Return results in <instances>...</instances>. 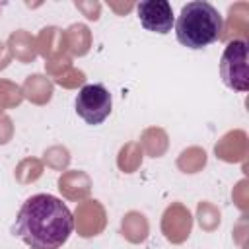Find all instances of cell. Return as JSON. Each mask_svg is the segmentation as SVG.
<instances>
[{
    "label": "cell",
    "mask_w": 249,
    "mask_h": 249,
    "mask_svg": "<svg viewBox=\"0 0 249 249\" xmlns=\"http://www.w3.org/2000/svg\"><path fill=\"white\" fill-rule=\"evenodd\" d=\"M12 58L19 60L21 64H29L37 58V45H35V37L25 31V29H16L10 33L8 41H6Z\"/></svg>",
    "instance_id": "obj_13"
},
{
    "label": "cell",
    "mask_w": 249,
    "mask_h": 249,
    "mask_svg": "<svg viewBox=\"0 0 249 249\" xmlns=\"http://www.w3.org/2000/svg\"><path fill=\"white\" fill-rule=\"evenodd\" d=\"M66 53L70 56H86L91 49V31L86 23H72L64 29Z\"/></svg>",
    "instance_id": "obj_15"
},
{
    "label": "cell",
    "mask_w": 249,
    "mask_h": 249,
    "mask_svg": "<svg viewBox=\"0 0 249 249\" xmlns=\"http://www.w3.org/2000/svg\"><path fill=\"white\" fill-rule=\"evenodd\" d=\"M10 62H12V53H10L8 45L0 41V72H2L4 68H8Z\"/></svg>",
    "instance_id": "obj_27"
},
{
    "label": "cell",
    "mask_w": 249,
    "mask_h": 249,
    "mask_svg": "<svg viewBox=\"0 0 249 249\" xmlns=\"http://www.w3.org/2000/svg\"><path fill=\"white\" fill-rule=\"evenodd\" d=\"M21 101H23L21 86H18L16 82L0 78V115L6 109H16Z\"/></svg>",
    "instance_id": "obj_21"
},
{
    "label": "cell",
    "mask_w": 249,
    "mask_h": 249,
    "mask_svg": "<svg viewBox=\"0 0 249 249\" xmlns=\"http://www.w3.org/2000/svg\"><path fill=\"white\" fill-rule=\"evenodd\" d=\"M231 198H233L235 206H237L241 212L247 210V206H249V187H247V179H241V181L233 187Z\"/></svg>",
    "instance_id": "obj_24"
},
{
    "label": "cell",
    "mask_w": 249,
    "mask_h": 249,
    "mask_svg": "<svg viewBox=\"0 0 249 249\" xmlns=\"http://www.w3.org/2000/svg\"><path fill=\"white\" fill-rule=\"evenodd\" d=\"M74 6H76L88 19H93V21L99 19V12H101V4H99V2H93V0H89V2H80V0H76Z\"/></svg>",
    "instance_id": "obj_25"
},
{
    "label": "cell",
    "mask_w": 249,
    "mask_h": 249,
    "mask_svg": "<svg viewBox=\"0 0 249 249\" xmlns=\"http://www.w3.org/2000/svg\"><path fill=\"white\" fill-rule=\"evenodd\" d=\"M12 231L31 249H60L74 231V218L60 198L39 193L19 206Z\"/></svg>",
    "instance_id": "obj_1"
},
{
    "label": "cell",
    "mask_w": 249,
    "mask_h": 249,
    "mask_svg": "<svg viewBox=\"0 0 249 249\" xmlns=\"http://www.w3.org/2000/svg\"><path fill=\"white\" fill-rule=\"evenodd\" d=\"M68 163H70V152L66 146L56 144V146L47 148L43 154V165H47L54 171H64L68 167Z\"/></svg>",
    "instance_id": "obj_22"
},
{
    "label": "cell",
    "mask_w": 249,
    "mask_h": 249,
    "mask_svg": "<svg viewBox=\"0 0 249 249\" xmlns=\"http://www.w3.org/2000/svg\"><path fill=\"white\" fill-rule=\"evenodd\" d=\"M21 93H23V99H27L33 105H47L53 99L54 84L45 74H31L23 80Z\"/></svg>",
    "instance_id": "obj_12"
},
{
    "label": "cell",
    "mask_w": 249,
    "mask_h": 249,
    "mask_svg": "<svg viewBox=\"0 0 249 249\" xmlns=\"http://www.w3.org/2000/svg\"><path fill=\"white\" fill-rule=\"evenodd\" d=\"M206 161H208V154H206L204 148H200V146H189V148H185L177 156V161L175 163H177V169L179 171L193 175V173L202 171L204 165H206Z\"/></svg>",
    "instance_id": "obj_17"
},
{
    "label": "cell",
    "mask_w": 249,
    "mask_h": 249,
    "mask_svg": "<svg viewBox=\"0 0 249 249\" xmlns=\"http://www.w3.org/2000/svg\"><path fill=\"white\" fill-rule=\"evenodd\" d=\"M72 218H74V230L84 239L103 233V230L107 226L105 206L97 198H86V200L78 202Z\"/></svg>",
    "instance_id": "obj_5"
},
{
    "label": "cell",
    "mask_w": 249,
    "mask_h": 249,
    "mask_svg": "<svg viewBox=\"0 0 249 249\" xmlns=\"http://www.w3.org/2000/svg\"><path fill=\"white\" fill-rule=\"evenodd\" d=\"M53 82H54V84H58L60 88L76 89V88H80V86H84V84H86V72H82V70H78V68L70 66L68 70H64V72H60L56 78H53Z\"/></svg>",
    "instance_id": "obj_23"
},
{
    "label": "cell",
    "mask_w": 249,
    "mask_h": 249,
    "mask_svg": "<svg viewBox=\"0 0 249 249\" xmlns=\"http://www.w3.org/2000/svg\"><path fill=\"white\" fill-rule=\"evenodd\" d=\"M249 35V4L235 2L228 8V19L222 25L218 41H247Z\"/></svg>",
    "instance_id": "obj_9"
},
{
    "label": "cell",
    "mask_w": 249,
    "mask_h": 249,
    "mask_svg": "<svg viewBox=\"0 0 249 249\" xmlns=\"http://www.w3.org/2000/svg\"><path fill=\"white\" fill-rule=\"evenodd\" d=\"M220 78L233 91L245 93L249 89L247 41H230V43H226L222 58H220Z\"/></svg>",
    "instance_id": "obj_3"
},
{
    "label": "cell",
    "mask_w": 249,
    "mask_h": 249,
    "mask_svg": "<svg viewBox=\"0 0 249 249\" xmlns=\"http://www.w3.org/2000/svg\"><path fill=\"white\" fill-rule=\"evenodd\" d=\"M173 25L177 41L183 47L196 51L220 39L224 21L220 12L210 2L193 0L181 8V14Z\"/></svg>",
    "instance_id": "obj_2"
},
{
    "label": "cell",
    "mask_w": 249,
    "mask_h": 249,
    "mask_svg": "<svg viewBox=\"0 0 249 249\" xmlns=\"http://www.w3.org/2000/svg\"><path fill=\"white\" fill-rule=\"evenodd\" d=\"M35 45H37V54H41L47 60L64 54L66 53V43H64V29L56 27V25H47L39 31V35L35 37Z\"/></svg>",
    "instance_id": "obj_11"
},
{
    "label": "cell",
    "mask_w": 249,
    "mask_h": 249,
    "mask_svg": "<svg viewBox=\"0 0 249 249\" xmlns=\"http://www.w3.org/2000/svg\"><path fill=\"white\" fill-rule=\"evenodd\" d=\"M56 185H58V191L62 193V196L72 202H82L91 193V177L82 169L62 171Z\"/></svg>",
    "instance_id": "obj_10"
},
{
    "label": "cell",
    "mask_w": 249,
    "mask_h": 249,
    "mask_svg": "<svg viewBox=\"0 0 249 249\" xmlns=\"http://www.w3.org/2000/svg\"><path fill=\"white\" fill-rule=\"evenodd\" d=\"M43 169H45L43 160H39V158H23L16 165L14 177H16V181L19 185H31L43 175Z\"/></svg>",
    "instance_id": "obj_19"
},
{
    "label": "cell",
    "mask_w": 249,
    "mask_h": 249,
    "mask_svg": "<svg viewBox=\"0 0 249 249\" xmlns=\"http://www.w3.org/2000/svg\"><path fill=\"white\" fill-rule=\"evenodd\" d=\"M214 154L218 160L226 161V163H239L245 161L247 154H249V138L247 132L241 128H233L228 130L214 146Z\"/></svg>",
    "instance_id": "obj_8"
},
{
    "label": "cell",
    "mask_w": 249,
    "mask_h": 249,
    "mask_svg": "<svg viewBox=\"0 0 249 249\" xmlns=\"http://www.w3.org/2000/svg\"><path fill=\"white\" fill-rule=\"evenodd\" d=\"M140 148L150 158H161L169 148V136L161 126H148L140 134Z\"/></svg>",
    "instance_id": "obj_16"
},
{
    "label": "cell",
    "mask_w": 249,
    "mask_h": 249,
    "mask_svg": "<svg viewBox=\"0 0 249 249\" xmlns=\"http://www.w3.org/2000/svg\"><path fill=\"white\" fill-rule=\"evenodd\" d=\"M144 160V152L138 142H126L117 154V167L123 173H134Z\"/></svg>",
    "instance_id": "obj_18"
},
{
    "label": "cell",
    "mask_w": 249,
    "mask_h": 249,
    "mask_svg": "<svg viewBox=\"0 0 249 249\" xmlns=\"http://www.w3.org/2000/svg\"><path fill=\"white\" fill-rule=\"evenodd\" d=\"M136 14L144 29L152 33L165 35L171 31L175 19H173V8L167 0H144L136 4Z\"/></svg>",
    "instance_id": "obj_7"
},
{
    "label": "cell",
    "mask_w": 249,
    "mask_h": 249,
    "mask_svg": "<svg viewBox=\"0 0 249 249\" xmlns=\"http://www.w3.org/2000/svg\"><path fill=\"white\" fill-rule=\"evenodd\" d=\"M161 233L163 237L173 243V245H181L189 239L191 231H193V216L191 210L183 204V202H171L163 214H161V222H160Z\"/></svg>",
    "instance_id": "obj_6"
},
{
    "label": "cell",
    "mask_w": 249,
    "mask_h": 249,
    "mask_svg": "<svg viewBox=\"0 0 249 249\" xmlns=\"http://www.w3.org/2000/svg\"><path fill=\"white\" fill-rule=\"evenodd\" d=\"M111 109L113 99L103 84H86L80 88L76 95V113L84 123L91 126L101 124L111 115Z\"/></svg>",
    "instance_id": "obj_4"
},
{
    "label": "cell",
    "mask_w": 249,
    "mask_h": 249,
    "mask_svg": "<svg viewBox=\"0 0 249 249\" xmlns=\"http://www.w3.org/2000/svg\"><path fill=\"white\" fill-rule=\"evenodd\" d=\"M196 220L202 231H214L222 222V212L210 200H200L196 204Z\"/></svg>",
    "instance_id": "obj_20"
},
{
    "label": "cell",
    "mask_w": 249,
    "mask_h": 249,
    "mask_svg": "<svg viewBox=\"0 0 249 249\" xmlns=\"http://www.w3.org/2000/svg\"><path fill=\"white\" fill-rule=\"evenodd\" d=\"M121 235L128 243H144L150 235V224L148 218L138 210H128L121 220Z\"/></svg>",
    "instance_id": "obj_14"
},
{
    "label": "cell",
    "mask_w": 249,
    "mask_h": 249,
    "mask_svg": "<svg viewBox=\"0 0 249 249\" xmlns=\"http://www.w3.org/2000/svg\"><path fill=\"white\" fill-rule=\"evenodd\" d=\"M109 8L117 14V16H124L126 12H130L132 8H136V4L132 2H126V4H119V2H109Z\"/></svg>",
    "instance_id": "obj_28"
},
{
    "label": "cell",
    "mask_w": 249,
    "mask_h": 249,
    "mask_svg": "<svg viewBox=\"0 0 249 249\" xmlns=\"http://www.w3.org/2000/svg\"><path fill=\"white\" fill-rule=\"evenodd\" d=\"M14 138V123L10 117L0 115V146L8 144Z\"/></svg>",
    "instance_id": "obj_26"
}]
</instances>
